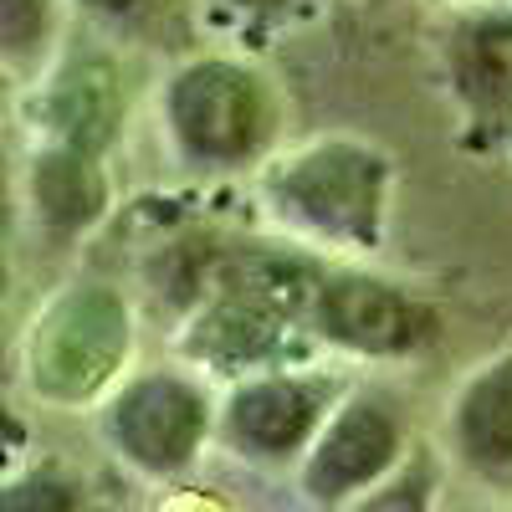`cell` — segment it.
I'll use <instances>...</instances> for the list:
<instances>
[{"instance_id":"cell-12","label":"cell","mask_w":512,"mask_h":512,"mask_svg":"<svg viewBox=\"0 0 512 512\" xmlns=\"http://www.w3.org/2000/svg\"><path fill=\"white\" fill-rule=\"evenodd\" d=\"M62 21L67 0H0V62H6V72L36 88L52 72Z\"/></svg>"},{"instance_id":"cell-11","label":"cell","mask_w":512,"mask_h":512,"mask_svg":"<svg viewBox=\"0 0 512 512\" xmlns=\"http://www.w3.org/2000/svg\"><path fill=\"white\" fill-rule=\"evenodd\" d=\"M446 431L466 472L482 482H512V344L461 379Z\"/></svg>"},{"instance_id":"cell-6","label":"cell","mask_w":512,"mask_h":512,"mask_svg":"<svg viewBox=\"0 0 512 512\" xmlns=\"http://www.w3.org/2000/svg\"><path fill=\"white\" fill-rule=\"evenodd\" d=\"M338 400H344L338 395V379L313 364L236 379L221 405V441L246 461L308 456L313 441L323 436L328 415L338 410Z\"/></svg>"},{"instance_id":"cell-8","label":"cell","mask_w":512,"mask_h":512,"mask_svg":"<svg viewBox=\"0 0 512 512\" xmlns=\"http://www.w3.org/2000/svg\"><path fill=\"white\" fill-rule=\"evenodd\" d=\"M400 456H405V425L390 410V400L354 390L328 415L323 436L303 456L297 482H303L308 502L344 507L349 497H359V492H369L390 477Z\"/></svg>"},{"instance_id":"cell-4","label":"cell","mask_w":512,"mask_h":512,"mask_svg":"<svg viewBox=\"0 0 512 512\" xmlns=\"http://www.w3.org/2000/svg\"><path fill=\"white\" fill-rule=\"evenodd\" d=\"M318 349L349 359H415L441 338V313L425 292L359 262H328L308 308Z\"/></svg>"},{"instance_id":"cell-2","label":"cell","mask_w":512,"mask_h":512,"mask_svg":"<svg viewBox=\"0 0 512 512\" xmlns=\"http://www.w3.org/2000/svg\"><path fill=\"white\" fill-rule=\"evenodd\" d=\"M134 359V308L103 282H72L21 333V379L47 405L108 400Z\"/></svg>"},{"instance_id":"cell-15","label":"cell","mask_w":512,"mask_h":512,"mask_svg":"<svg viewBox=\"0 0 512 512\" xmlns=\"http://www.w3.org/2000/svg\"><path fill=\"white\" fill-rule=\"evenodd\" d=\"M88 6H98V11H128L134 0H88Z\"/></svg>"},{"instance_id":"cell-9","label":"cell","mask_w":512,"mask_h":512,"mask_svg":"<svg viewBox=\"0 0 512 512\" xmlns=\"http://www.w3.org/2000/svg\"><path fill=\"white\" fill-rule=\"evenodd\" d=\"M123 123V88L103 57H67L31 88V144L108 154Z\"/></svg>"},{"instance_id":"cell-5","label":"cell","mask_w":512,"mask_h":512,"mask_svg":"<svg viewBox=\"0 0 512 512\" xmlns=\"http://www.w3.org/2000/svg\"><path fill=\"white\" fill-rule=\"evenodd\" d=\"M221 431L205 379L190 369H139L103 400V441L149 477H175Z\"/></svg>"},{"instance_id":"cell-1","label":"cell","mask_w":512,"mask_h":512,"mask_svg":"<svg viewBox=\"0 0 512 512\" xmlns=\"http://www.w3.org/2000/svg\"><path fill=\"white\" fill-rule=\"evenodd\" d=\"M256 200L282 241L328 262H364L390 226L395 154L359 134H318L262 164Z\"/></svg>"},{"instance_id":"cell-7","label":"cell","mask_w":512,"mask_h":512,"mask_svg":"<svg viewBox=\"0 0 512 512\" xmlns=\"http://www.w3.org/2000/svg\"><path fill=\"white\" fill-rule=\"evenodd\" d=\"M441 62L466 134L487 154H512V0L466 6L441 41Z\"/></svg>"},{"instance_id":"cell-3","label":"cell","mask_w":512,"mask_h":512,"mask_svg":"<svg viewBox=\"0 0 512 512\" xmlns=\"http://www.w3.org/2000/svg\"><path fill=\"white\" fill-rule=\"evenodd\" d=\"M164 134L190 169H246L267 159L277 139V93L272 82L241 57L205 52L169 72Z\"/></svg>"},{"instance_id":"cell-16","label":"cell","mask_w":512,"mask_h":512,"mask_svg":"<svg viewBox=\"0 0 512 512\" xmlns=\"http://www.w3.org/2000/svg\"><path fill=\"white\" fill-rule=\"evenodd\" d=\"M456 6H461V11H466V6H487V0H456Z\"/></svg>"},{"instance_id":"cell-14","label":"cell","mask_w":512,"mask_h":512,"mask_svg":"<svg viewBox=\"0 0 512 512\" xmlns=\"http://www.w3.org/2000/svg\"><path fill=\"white\" fill-rule=\"evenodd\" d=\"M221 11H231L236 21H282L292 11H303L308 0H216Z\"/></svg>"},{"instance_id":"cell-10","label":"cell","mask_w":512,"mask_h":512,"mask_svg":"<svg viewBox=\"0 0 512 512\" xmlns=\"http://www.w3.org/2000/svg\"><path fill=\"white\" fill-rule=\"evenodd\" d=\"M21 185H26V210H31L36 231L52 246H72L113 210L108 164L98 154H82V149L31 144Z\"/></svg>"},{"instance_id":"cell-13","label":"cell","mask_w":512,"mask_h":512,"mask_svg":"<svg viewBox=\"0 0 512 512\" xmlns=\"http://www.w3.org/2000/svg\"><path fill=\"white\" fill-rule=\"evenodd\" d=\"M77 487L57 472H26L11 477L0 492V512H77Z\"/></svg>"}]
</instances>
